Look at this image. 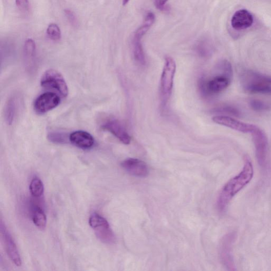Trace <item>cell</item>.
<instances>
[{
	"label": "cell",
	"mask_w": 271,
	"mask_h": 271,
	"mask_svg": "<svg viewBox=\"0 0 271 271\" xmlns=\"http://www.w3.org/2000/svg\"><path fill=\"white\" fill-rule=\"evenodd\" d=\"M254 170L249 158H246L242 171L231 179L222 189L217 200L220 212H224L234 197L252 180Z\"/></svg>",
	"instance_id": "1"
},
{
	"label": "cell",
	"mask_w": 271,
	"mask_h": 271,
	"mask_svg": "<svg viewBox=\"0 0 271 271\" xmlns=\"http://www.w3.org/2000/svg\"><path fill=\"white\" fill-rule=\"evenodd\" d=\"M218 75L210 79H201L200 88L206 95L218 94L226 89L230 86L233 76L231 63L226 60L221 61L216 67Z\"/></svg>",
	"instance_id": "2"
},
{
	"label": "cell",
	"mask_w": 271,
	"mask_h": 271,
	"mask_svg": "<svg viewBox=\"0 0 271 271\" xmlns=\"http://www.w3.org/2000/svg\"><path fill=\"white\" fill-rule=\"evenodd\" d=\"M243 88L251 93L271 94V77L252 70L244 71L241 76Z\"/></svg>",
	"instance_id": "3"
},
{
	"label": "cell",
	"mask_w": 271,
	"mask_h": 271,
	"mask_svg": "<svg viewBox=\"0 0 271 271\" xmlns=\"http://www.w3.org/2000/svg\"><path fill=\"white\" fill-rule=\"evenodd\" d=\"M155 20V14L148 13L142 24L136 30L133 38L132 46L134 57L135 60L141 66L146 64V57L141 43V39L154 24Z\"/></svg>",
	"instance_id": "4"
},
{
	"label": "cell",
	"mask_w": 271,
	"mask_h": 271,
	"mask_svg": "<svg viewBox=\"0 0 271 271\" xmlns=\"http://www.w3.org/2000/svg\"><path fill=\"white\" fill-rule=\"evenodd\" d=\"M176 68V63L173 58L166 57L160 85L162 101L164 106L166 105L171 96Z\"/></svg>",
	"instance_id": "5"
},
{
	"label": "cell",
	"mask_w": 271,
	"mask_h": 271,
	"mask_svg": "<svg viewBox=\"0 0 271 271\" xmlns=\"http://www.w3.org/2000/svg\"><path fill=\"white\" fill-rule=\"evenodd\" d=\"M40 84L44 88L56 90L62 98L68 95L69 89L65 79L56 70L46 71L41 77Z\"/></svg>",
	"instance_id": "6"
},
{
	"label": "cell",
	"mask_w": 271,
	"mask_h": 271,
	"mask_svg": "<svg viewBox=\"0 0 271 271\" xmlns=\"http://www.w3.org/2000/svg\"><path fill=\"white\" fill-rule=\"evenodd\" d=\"M255 148H256V155L258 163L261 166L266 164L267 152V138L264 132L257 126H255L253 130L251 133Z\"/></svg>",
	"instance_id": "7"
},
{
	"label": "cell",
	"mask_w": 271,
	"mask_h": 271,
	"mask_svg": "<svg viewBox=\"0 0 271 271\" xmlns=\"http://www.w3.org/2000/svg\"><path fill=\"white\" fill-rule=\"evenodd\" d=\"M60 98L53 92H46L40 95L34 102V109L38 114H44L56 108L60 103Z\"/></svg>",
	"instance_id": "8"
},
{
	"label": "cell",
	"mask_w": 271,
	"mask_h": 271,
	"mask_svg": "<svg viewBox=\"0 0 271 271\" xmlns=\"http://www.w3.org/2000/svg\"><path fill=\"white\" fill-rule=\"evenodd\" d=\"M216 123L224 126L228 128L243 133H250L253 130L255 124L238 121L233 118L226 116H217L213 118Z\"/></svg>",
	"instance_id": "9"
},
{
	"label": "cell",
	"mask_w": 271,
	"mask_h": 271,
	"mask_svg": "<svg viewBox=\"0 0 271 271\" xmlns=\"http://www.w3.org/2000/svg\"><path fill=\"white\" fill-rule=\"evenodd\" d=\"M121 166L127 172L136 177L145 178L149 174L147 164L138 159H127L122 162Z\"/></svg>",
	"instance_id": "10"
},
{
	"label": "cell",
	"mask_w": 271,
	"mask_h": 271,
	"mask_svg": "<svg viewBox=\"0 0 271 271\" xmlns=\"http://www.w3.org/2000/svg\"><path fill=\"white\" fill-rule=\"evenodd\" d=\"M102 129L114 135L125 145H129L131 142V137L118 120L111 119L107 121L102 125Z\"/></svg>",
	"instance_id": "11"
},
{
	"label": "cell",
	"mask_w": 271,
	"mask_h": 271,
	"mask_svg": "<svg viewBox=\"0 0 271 271\" xmlns=\"http://www.w3.org/2000/svg\"><path fill=\"white\" fill-rule=\"evenodd\" d=\"M36 44L32 39H27L24 47L25 66L27 71L33 73L36 70Z\"/></svg>",
	"instance_id": "12"
},
{
	"label": "cell",
	"mask_w": 271,
	"mask_h": 271,
	"mask_svg": "<svg viewBox=\"0 0 271 271\" xmlns=\"http://www.w3.org/2000/svg\"><path fill=\"white\" fill-rule=\"evenodd\" d=\"M2 232L6 251L9 258L15 265L21 266L22 260L17 247L12 240L11 236L6 230L5 226L3 225H2Z\"/></svg>",
	"instance_id": "13"
},
{
	"label": "cell",
	"mask_w": 271,
	"mask_h": 271,
	"mask_svg": "<svg viewBox=\"0 0 271 271\" xmlns=\"http://www.w3.org/2000/svg\"><path fill=\"white\" fill-rule=\"evenodd\" d=\"M253 17L247 10L242 9L236 11L232 19V26L237 30L250 27L253 24Z\"/></svg>",
	"instance_id": "14"
},
{
	"label": "cell",
	"mask_w": 271,
	"mask_h": 271,
	"mask_svg": "<svg viewBox=\"0 0 271 271\" xmlns=\"http://www.w3.org/2000/svg\"><path fill=\"white\" fill-rule=\"evenodd\" d=\"M69 139L73 145L83 149L92 148L94 143L93 136L85 131H79L72 133L69 136Z\"/></svg>",
	"instance_id": "15"
},
{
	"label": "cell",
	"mask_w": 271,
	"mask_h": 271,
	"mask_svg": "<svg viewBox=\"0 0 271 271\" xmlns=\"http://www.w3.org/2000/svg\"><path fill=\"white\" fill-rule=\"evenodd\" d=\"M17 95L13 94L8 100L5 109V119L9 125H11L16 116L19 107V98Z\"/></svg>",
	"instance_id": "16"
},
{
	"label": "cell",
	"mask_w": 271,
	"mask_h": 271,
	"mask_svg": "<svg viewBox=\"0 0 271 271\" xmlns=\"http://www.w3.org/2000/svg\"><path fill=\"white\" fill-rule=\"evenodd\" d=\"M89 225L94 229H109L110 226L107 220L99 214H94L89 219Z\"/></svg>",
	"instance_id": "17"
},
{
	"label": "cell",
	"mask_w": 271,
	"mask_h": 271,
	"mask_svg": "<svg viewBox=\"0 0 271 271\" xmlns=\"http://www.w3.org/2000/svg\"><path fill=\"white\" fill-rule=\"evenodd\" d=\"M29 190L32 195L35 197L41 196L44 193V184L40 179L35 178L32 180Z\"/></svg>",
	"instance_id": "18"
},
{
	"label": "cell",
	"mask_w": 271,
	"mask_h": 271,
	"mask_svg": "<svg viewBox=\"0 0 271 271\" xmlns=\"http://www.w3.org/2000/svg\"><path fill=\"white\" fill-rule=\"evenodd\" d=\"M33 222L38 228L41 230L45 228L47 222L46 216L43 211L39 208H37L34 213Z\"/></svg>",
	"instance_id": "19"
},
{
	"label": "cell",
	"mask_w": 271,
	"mask_h": 271,
	"mask_svg": "<svg viewBox=\"0 0 271 271\" xmlns=\"http://www.w3.org/2000/svg\"><path fill=\"white\" fill-rule=\"evenodd\" d=\"M47 34L48 37L53 41H58L61 37L60 29L55 24H51L48 27Z\"/></svg>",
	"instance_id": "20"
},
{
	"label": "cell",
	"mask_w": 271,
	"mask_h": 271,
	"mask_svg": "<svg viewBox=\"0 0 271 271\" xmlns=\"http://www.w3.org/2000/svg\"><path fill=\"white\" fill-rule=\"evenodd\" d=\"M47 137L50 141L56 143H65L68 138L66 134L57 132L51 133Z\"/></svg>",
	"instance_id": "21"
},
{
	"label": "cell",
	"mask_w": 271,
	"mask_h": 271,
	"mask_svg": "<svg viewBox=\"0 0 271 271\" xmlns=\"http://www.w3.org/2000/svg\"><path fill=\"white\" fill-rule=\"evenodd\" d=\"M250 106L253 110L256 111L264 110L268 108V106L266 103L258 100H251Z\"/></svg>",
	"instance_id": "22"
},
{
	"label": "cell",
	"mask_w": 271,
	"mask_h": 271,
	"mask_svg": "<svg viewBox=\"0 0 271 271\" xmlns=\"http://www.w3.org/2000/svg\"><path fill=\"white\" fill-rule=\"evenodd\" d=\"M65 13L71 25L73 27H77L78 26V20L75 13L70 9H66L65 10Z\"/></svg>",
	"instance_id": "23"
},
{
	"label": "cell",
	"mask_w": 271,
	"mask_h": 271,
	"mask_svg": "<svg viewBox=\"0 0 271 271\" xmlns=\"http://www.w3.org/2000/svg\"><path fill=\"white\" fill-rule=\"evenodd\" d=\"M15 4L17 8L22 12H26L29 10V0H15Z\"/></svg>",
	"instance_id": "24"
},
{
	"label": "cell",
	"mask_w": 271,
	"mask_h": 271,
	"mask_svg": "<svg viewBox=\"0 0 271 271\" xmlns=\"http://www.w3.org/2000/svg\"><path fill=\"white\" fill-rule=\"evenodd\" d=\"M216 111L219 113L230 114L232 115L238 116V111L235 108L230 107H225L218 108Z\"/></svg>",
	"instance_id": "25"
},
{
	"label": "cell",
	"mask_w": 271,
	"mask_h": 271,
	"mask_svg": "<svg viewBox=\"0 0 271 271\" xmlns=\"http://www.w3.org/2000/svg\"><path fill=\"white\" fill-rule=\"evenodd\" d=\"M168 1L169 0H154V4L157 9L164 10Z\"/></svg>",
	"instance_id": "26"
},
{
	"label": "cell",
	"mask_w": 271,
	"mask_h": 271,
	"mask_svg": "<svg viewBox=\"0 0 271 271\" xmlns=\"http://www.w3.org/2000/svg\"><path fill=\"white\" fill-rule=\"evenodd\" d=\"M130 2V0H122L123 6H126L127 4H128Z\"/></svg>",
	"instance_id": "27"
}]
</instances>
